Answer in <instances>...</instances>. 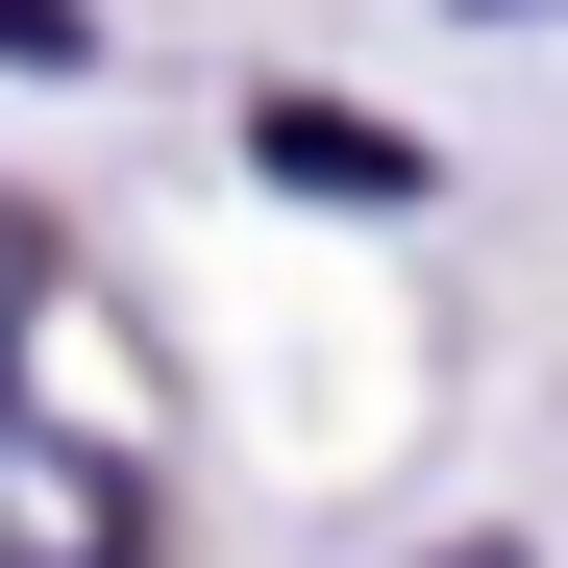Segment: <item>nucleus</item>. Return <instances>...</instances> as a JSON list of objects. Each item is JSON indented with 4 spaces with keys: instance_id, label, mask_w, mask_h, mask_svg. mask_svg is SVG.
<instances>
[{
    "instance_id": "2",
    "label": "nucleus",
    "mask_w": 568,
    "mask_h": 568,
    "mask_svg": "<svg viewBox=\"0 0 568 568\" xmlns=\"http://www.w3.org/2000/svg\"><path fill=\"white\" fill-rule=\"evenodd\" d=\"M272 173H297V199H346V223H396V199H420V149H371L346 100H272Z\"/></svg>"
},
{
    "instance_id": "1",
    "label": "nucleus",
    "mask_w": 568,
    "mask_h": 568,
    "mask_svg": "<svg viewBox=\"0 0 568 568\" xmlns=\"http://www.w3.org/2000/svg\"><path fill=\"white\" fill-rule=\"evenodd\" d=\"M0 568H149V469L0 371Z\"/></svg>"
},
{
    "instance_id": "4",
    "label": "nucleus",
    "mask_w": 568,
    "mask_h": 568,
    "mask_svg": "<svg viewBox=\"0 0 568 568\" xmlns=\"http://www.w3.org/2000/svg\"><path fill=\"white\" fill-rule=\"evenodd\" d=\"M0 50H26V74H74V0H0Z\"/></svg>"
},
{
    "instance_id": "3",
    "label": "nucleus",
    "mask_w": 568,
    "mask_h": 568,
    "mask_svg": "<svg viewBox=\"0 0 568 568\" xmlns=\"http://www.w3.org/2000/svg\"><path fill=\"white\" fill-rule=\"evenodd\" d=\"M26 322H50V247H26V199H0V371H26Z\"/></svg>"
},
{
    "instance_id": "5",
    "label": "nucleus",
    "mask_w": 568,
    "mask_h": 568,
    "mask_svg": "<svg viewBox=\"0 0 568 568\" xmlns=\"http://www.w3.org/2000/svg\"><path fill=\"white\" fill-rule=\"evenodd\" d=\"M469 26H544V0H469Z\"/></svg>"
}]
</instances>
